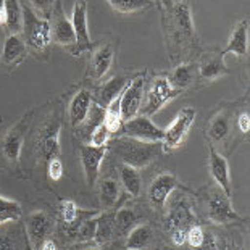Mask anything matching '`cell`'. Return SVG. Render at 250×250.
<instances>
[{
    "label": "cell",
    "instance_id": "cell-13",
    "mask_svg": "<svg viewBox=\"0 0 250 250\" xmlns=\"http://www.w3.org/2000/svg\"><path fill=\"white\" fill-rule=\"evenodd\" d=\"M31 118H33V111H28V113H26L23 118H21L18 123L7 132V136L3 137L2 152L10 162H17L20 158L21 147H23V141H24V134H26V131H28Z\"/></svg>",
    "mask_w": 250,
    "mask_h": 250
},
{
    "label": "cell",
    "instance_id": "cell-15",
    "mask_svg": "<svg viewBox=\"0 0 250 250\" xmlns=\"http://www.w3.org/2000/svg\"><path fill=\"white\" fill-rule=\"evenodd\" d=\"M208 165H210V174H211V178L215 179V183L218 184V188H220L228 197H231L232 189H231V176H229L228 160L220 152H216L213 147H210Z\"/></svg>",
    "mask_w": 250,
    "mask_h": 250
},
{
    "label": "cell",
    "instance_id": "cell-3",
    "mask_svg": "<svg viewBox=\"0 0 250 250\" xmlns=\"http://www.w3.org/2000/svg\"><path fill=\"white\" fill-rule=\"evenodd\" d=\"M23 34H24V44L31 47L33 50H44L52 42V29H50V20L42 18L41 15L36 13V10L31 5L23 3Z\"/></svg>",
    "mask_w": 250,
    "mask_h": 250
},
{
    "label": "cell",
    "instance_id": "cell-1",
    "mask_svg": "<svg viewBox=\"0 0 250 250\" xmlns=\"http://www.w3.org/2000/svg\"><path fill=\"white\" fill-rule=\"evenodd\" d=\"M162 12L167 41L169 39V52L174 45L181 50V47L195 36L190 5L189 2H162Z\"/></svg>",
    "mask_w": 250,
    "mask_h": 250
},
{
    "label": "cell",
    "instance_id": "cell-45",
    "mask_svg": "<svg viewBox=\"0 0 250 250\" xmlns=\"http://www.w3.org/2000/svg\"><path fill=\"white\" fill-rule=\"evenodd\" d=\"M26 250H33V249H31L29 244H28V241H26Z\"/></svg>",
    "mask_w": 250,
    "mask_h": 250
},
{
    "label": "cell",
    "instance_id": "cell-39",
    "mask_svg": "<svg viewBox=\"0 0 250 250\" xmlns=\"http://www.w3.org/2000/svg\"><path fill=\"white\" fill-rule=\"evenodd\" d=\"M197 250H218V242H216V237L213 236L211 232L207 231L205 236H204V242L200 244V247Z\"/></svg>",
    "mask_w": 250,
    "mask_h": 250
},
{
    "label": "cell",
    "instance_id": "cell-17",
    "mask_svg": "<svg viewBox=\"0 0 250 250\" xmlns=\"http://www.w3.org/2000/svg\"><path fill=\"white\" fill-rule=\"evenodd\" d=\"M94 97L90 94V90L81 89L78 90V94L74 95L73 100L70 102V108H68V118L73 127L81 126L84 121L87 120V115L90 108H92Z\"/></svg>",
    "mask_w": 250,
    "mask_h": 250
},
{
    "label": "cell",
    "instance_id": "cell-26",
    "mask_svg": "<svg viewBox=\"0 0 250 250\" xmlns=\"http://www.w3.org/2000/svg\"><path fill=\"white\" fill-rule=\"evenodd\" d=\"M120 178H121V184H123V188L127 194L131 197H139L141 189H142V179L136 168L127 167V165H121Z\"/></svg>",
    "mask_w": 250,
    "mask_h": 250
},
{
    "label": "cell",
    "instance_id": "cell-42",
    "mask_svg": "<svg viewBox=\"0 0 250 250\" xmlns=\"http://www.w3.org/2000/svg\"><path fill=\"white\" fill-rule=\"evenodd\" d=\"M0 250H15L12 239L5 234H0Z\"/></svg>",
    "mask_w": 250,
    "mask_h": 250
},
{
    "label": "cell",
    "instance_id": "cell-34",
    "mask_svg": "<svg viewBox=\"0 0 250 250\" xmlns=\"http://www.w3.org/2000/svg\"><path fill=\"white\" fill-rule=\"evenodd\" d=\"M108 3L111 5V8L121 13L139 12V10H144L152 5V2H147V0H110Z\"/></svg>",
    "mask_w": 250,
    "mask_h": 250
},
{
    "label": "cell",
    "instance_id": "cell-9",
    "mask_svg": "<svg viewBox=\"0 0 250 250\" xmlns=\"http://www.w3.org/2000/svg\"><path fill=\"white\" fill-rule=\"evenodd\" d=\"M50 29H52V41L60 45L74 47L76 45V37H74L71 20L66 18L65 12L60 2H54L50 15Z\"/></svg>",
    "mask_w": 250,
    "mask_h": 250
},
{
    "label": "cell",
    "instance_id": "cell-25",
    "mask_svg": "<svg viewBox=\"0 0 250 250\" xmlns=\"http://www.w3.org/2000/svg\"><path fill=\"white\" fill-rule=\"evenodd\" d=\"M152 241V229L147 225H137L126 236L127 250H146Z\"/></svg>",
    "mask_w": 250,
    "mask_h": 250
},
{
    "label": "cell",
    "instance_id": "cell-35",
    "mask_svg": "<svg viewBox=\"0 0 250 250\" xmlns=\"http://www.w3.org/2000/svg\"><path fill=\"white\" fill-rule=\"evenodd\" d=\"M97 216H92L89 220L83 221L81 226L78 228V232H76V241L78 242H89V241H94L95 237V228H97Z\"/></svg>",
    "mask_w": 250,
    "mask_h": 250
},
{
    "label": "cell",
    "instance_id": "cell-14",
    "mask_svg": "<svg viewBox=\"0 0 250 250\" xmlns=\"http://www.w3.org/2000/svg\"><path fill=\"white\" fill-rule=\"evenodd\" d=\"M176 188H179L178 178L171 173H162L152 181L148 188V202L153 208L162 210L168 202V197Z\"/></svg>",
    "mask_w": 250,
    "mask_h": 250
},
{
    "label": "cell",
    "instance_id": "cell-31",
    "mask_svg": "<svg viewBox=\"0 0 250 250\" xmlns=\"http://www.w3.org/2000/svg\"><path fill=\"white\" fill-rule=\"evenodd\" d=\"M104 126L107 127L110 134H120L121 127H123V120H121L120 113V99L111 102L104 111Z\"/></svg>",
    "mask_w": 250,
    "mask_h": 250
},
{
    "label": "cell",
    "instance_id": "cell-33",
    "mask_svg": "<svg viewBox=\"0 0 250 250\" xmlns=\"http://www.w3.org/2000/svg\"><path fill=\"white\" fill-rule=\"evenodd\" d=\"M23 215L21 205L17 200H10L0 195V225H5L8 221H17Z\"/></svg>",
    "mask_w": 250,
    "mask_h": 250
},
{
    "label": "cell",
    "instance_id": "cell-46",
    "mask_svg": "<svg viewBox=\"0 0 250 250\" xmlns=\"http://www.w3.org/2000/svg\"><path fill=\"white\" fill-rule=\"evenodd\" d=\"M83 250H100V249H97V247H90V249H83Z\"/></svg>",
    "mask_w": 250,
    "mask_h": 250
},
{
    "label": "cell",
    "instance_id": "cell-24",
    "mask_svg": "<svg viewBox=\"0 0 250 250\" xmlns=\"http://www.w3.org/2000/svg\"><path fill=\"white\" fill-rule=\"evenodd\" d=\"M194 78H195V66L192 63H181L169 74L168 81L174 89L183 92L186 87H189L194 83Z\"/></svg>",
    "mask_w": 250,
    "mask_h": 250
},
{
    "label": "cell",
    "instance_id": "cell-27",
    "mask_svg": "<svg viewBox=\"0 0 250 250\" xmlns=\"http://www.w3.org/2000/svg\"><path fill=\"white\" fill-rule=\"evenodd\" d=\"M229 115L226 113V111H220L218 115H215L213 118H211L210 125H208V129H207V134L211 141H225L228 134H229Z\"/></svg>",
    "mask_w": 250,
    "mask_h": 250
},
{
    "label": "cell",
    "instance_id": "cell-18",
    "mask_svg": "<svg viewBox=\"0 0 250 250\" xmlns=\"http://www.w3.org/2000/svg\"><path fill=\"white\" fill-rule=\"evenodd\" d=\"M131 83V79L127 76H115L110 81L104 83V86H100L95 92V99H97L99 107H104V110L108 107L111 102H115L116 99L121 97V94L125 92L127 84Z\"/></svg>",
    "mask_w": 250,
    "mask_h": 250
},
{
    "label": "cell",
    "instance_id": "cell-12",
    "mask_svg": "<svg viewBox=\"0 0 250 250\" xmlns=\"http://www.w3.org/2000/svg\"><path fill=\"white\" fill-rule=\"evenodd\" d=\"M37 150L44 160L50 162L60 152V121L57 118L50 120L42 126L37 137Z\"/></svg>",
    "mask_w": 250,
    "mask_h": 250
},
{
    "label": "cell",
    "instance_id": "cell-22",
    "mask_svg": "<svg viewBox=\"0 0 250 250\" xmlns=\"http://www.w3.org/2000/svg\"><path fill=\"white\" fill-rule=\"evenodd\" d=\"M194 216L190 213L188 204L184 202H178V204L173 205V208L169 210L168 218H167V229L174 231L179 229V228H184V229H189L192 226Z\"/></svg>",
    "mask_w": 250,
    "mask_h": 250
},
{
    "label": "cell",
    "instance_id": "cell-21",
    "mask_svg": "<svg viewBox=\"0 0 250 250\" xmlns=\"http://www.w3.org/2000/svg\"><path fill=\"white\" fill-rule=\"evenodd\" d=\"M226 73H228V68L225 65V55H223L221 52L205 55L199 66L200 78L207 79V81H213V79L221 78L223 74H226Z\"/></svg>",
    "mask_w": 250,
    "mask_h": 250
},
{
    "label": "cell",
    "instance_id": "cell-5",
    "mask_svg": "<svg viewBox=\"0 0 250 250\" xmlns=\"http://www.w3.org/2000/svg\"><path fill=\"white\" fill-rule=\"evenodd\" d=\"M197 111L190 107H186L176 115V118L171 121V125L163 129L162 148L163 150H174L184 142L186 136L194 125Z\"/></svg>",
    "mask_w": 250,
    "mask_h": 250
},
{
    "label": "cell",
    "instance_id": "cell-6",
    "mask_svg": "<svg viewBox=\"0 0 250 250\" xmlns=\"http://www.w3.org/2000/svg\"><path fill=\"white\" fill-rule=\"evenodd\" d=\"M144 94H146V74H139L137 78L131 79V83L127 84L120 97V113L123 123L139 115Z\"/></svg>",
    "mask_w": 250,
    "mask_h": 250
},
{
    "label": "cell",
    "instance_id": "cell-44",
    "mask_svg": "<svg viewBox=\"0 0 250 250\" xmlns=\"http://www.w3.org/2000/svg\"><path fill=\"white\" fill-rule=\"evenodd\" d=\"M41 250H58V249H57V244H55L54 241H50V239H47V241H45L44 244H42Z\"/></svg>",
    "mask_w": 250,
    "mask_h": 250
},
{
    "label": "cell",
    "instance_id": "cell-23",
    "mask_svg": "<svg viewBox=\"0 0 250 250\" xmlns=\"http://www.w3.org/2000/svg\"><path fill=\"white\" fill-rule=\"evenodd\" d=\"M26 55V44L20 34H12L7 37L3 45L2 58L7 65H17Z\"/></svg>",
    "mask_w": 250,
    "mask_h": 250
},
{
    "label": "cell",
    "instance_id": "cell-4",
    "mask_svg": "<svg viewBox=\"0 0 250 250\" xmlns=\"http://www.w3.org/2000/svg\"><path fill=\"white\" fill-rule=\"evenodd\" d=\"M179 94H181V90L174 89L171 84H169L168 78H165V76L155 78L150 83L148 90L144 94L146 95V100H144V105L141 107L139 115L150 118L152 115H155L158 110L163 108L165 104H168L169 100L178 97Z\"/></svg>",
    "mask_w": 250,
    "mask_h": 250
},
{
    "label": "cell",
    "instance_id": "cell-47",
    "mask_svg": "<svg viewBox=\"0 0 250 250\" xmlns=\"http://www.w3.org/2000/svg\"><path fill=\"white\" fill-rule=\"evenodd\" d=\"M228 250H232V249H228Z\"/></svg>",
    "mask_w": 250,
    "mask_h": 250
},
{
    "label": "cell",
    "instance_id": "cell-38",
    "mask_svg": "<svg viewBox=\"0 0 250 250\" xmlns=\"http://www.w3.org/2000/svg\"><path fill=\"white\" fill-rule=\"evenodd\" d=\"M47 173H49V178L52 181H60L63 176V163L58 157L52 158L49 162V167H47Z\"/></svg>",
    "mask_w": 250,
    "mask_h": 250
},
{
    "label": "cell",
    "instance_id": "cell-28",
    "mask_svg": "<svg viewBox=\"0 0 250 250\" xmlns=\"http://www.w3.org/2000/svg\"><path fill=\"white\" fill-rule=\"evenodd\" d=\"M113 236H115V213L99 215L94 241L97 244H107Z\"/></svg>",
    "mask_w": 250,
    "mask_h": 250
},
{
    "label": "cell",
    "instance_id": "cell-29",
    "mask_svg": "<svg viewBox=\"0 0 250 250\" xmlns=\"http://www.w3.org/2000/svg\"><path fill=\"white\" fill-rule=\"evenodd\" d=\"M136 223H137V216L132 210L129 208L118 210V213H115V236L126 237L132 231V228L137 226Z\"/></svg>",
    "mask_w": 250,
    "mask_h": 250
},
{
    "label": "cell",
    "instance_id": "cell-36",
    "mask_svg": "<svg viewBox=\"0 0 250 250\" xmlns=\"http://www.w3.org/2000/svg\"><path fill=\"white\" fill-rule=\"evenodd\" d=\"M110 132L107 131V127L104 126V123H100L90 131V136H89V146L90 147H95V148H104L107 147V144L110 141Z\"/></svg>",
    "mask_w": 250,
    "mask_h": 250
},
{
    "label": "cell",
    "instance_id": "cell-30",
    "mask_svg": "<svg viewBox=\"0 0 250 250\" xmlns=\"http://www.w3.org/2000/svg\"><path fill=\"white\" fill-rule=\"evenodd\" d=\"M120 197V186L116 183V179L113 178H107L102 181L100 184V202H102V207L105 210L113 208L118 202Z\"/></svg>",
    "mask_w": 250,
    "mask_h": 250
},
{
    "label": "cell",
    "instance_id": "cell-43",
    "mask_svg": "<svg viewBox=\"0 0 250 250\" xmlns=\"http://www.w3.org/2000/svg\"><path fill=\"white\" fill-rule=\"evenodd\" d=\"M7 24V2L0 0V26Z\"/></svg>",
    "mask_w": 250,
    "mask_h": 250
},
{
    "label": "cell",
    "instance_id": "cell-37",
    "mask_svg": "<svg viewBox=\"0 0 250 250\" xmlns=\"http://www.w3.org/2000/svg\"><path fill=\"white\" fill-rule=\"evenodd\" d=\"M204 236H205L204 228L192 225L188 229V237H186V242H188L192 249H199L200 244L204 242Z\"/></svg>",
    "mask_w": 250,
    "mask_h": 250
},
{
    "label": "cell",
    "instance_id": "cell-41",
    "mask_svg": "<svg viewBox=\"0 0 250 250\" xmlns=\"http://www.w3.org/2000/svg\"><path fill=\"white\" fill-rule=\"evenodd\" d=\"M237 125H239V129H241V132H244V134H249V131H250V116H249L247 111H244V113L239 115Z\"/></svg>",
    "mask_w": 250,
    "mask_h": 250
},
{
    "label": "cell",
    "instance_id": "cell-20",
    "mask_svg": "<svg viewBox=\"0 0 250 250\" xmlns=\"http://www.w3.org/2000/svg\"><path fill=\"white\" fill-rule=\"evenodd\" d=\"M111 63H113V47L110 44L99 47L92 54V60L89 63L90 76L94 79L104 78L105 74H107V71L110 70Z\"/></svg>",
    "mask_w": 250,
    "mask_h": 250
},
{
    "label": "cell",
    "instance_id": "cell-10",
    "mask_svg": "<svg viewBox=\"0 0 250 250\" xmlns=\"http://www.w3.org/2000/svg\"><path fill=\"white\" fill-rule=\"evenodd\" d=\"M71 24L76 37V45L74 50H71L73 55H79L84 50H89L92 47L89 36V26H87V3L86 2H76L73 7L71 15Z\"/></svg>",
    "mask_w": 250,
    "mask_h": 250
},
{
    "label": "cell",
    "instance_id": "cell-19",
    "mask_svg": "<svg viewBox=\"0 0 250 250\" xmlns=\"http://www.w3.org/2000/svg\"><path fill=\"white\" fill-rule=\"evenodd\" d=\"M247 50H249V18H244L232 29L229 41H228V45L225 47V50H221V54L223 55L234 54L237 57H244L247 55Z\"/></svg>",
    "mask_w": 250,
    "mask_h": 250
},
{
    "label": "cell",
    "instance_id": "cell-48",
    "mask_svg": "<svg viewBox=\"0 0 250 250\" xmlns=\"http://www.w3.org/2000/svg\"><path fill=\"white\" fill-rule=\"evenodd\" d=\"M0 57H2V54H0Z\"/></svg>",
    "mask_w": 250,
    "mask_h": 250
},
{
    "label": "cell",
    "instance_id": "cell-7",
    "mask_svg": "<svg viewBox=\"0 0 250 250\" xmlns=\"http://www.w3.org/2000/svg\"><path fill=\"white\" fill-rule=\"evenodd\" d=\"M120 136L131 137L142 142H158L162 144L163 129L158 127L148 116L137 115L136 118L123 123V127L120 131Z\"/></svg>",
    "mask_w": 250,
    "mask_h": 250
},
{
    "label": "cell",
    "instance_id": "cell-11",
    "mask_svg": "<svg viewBox=\"0 0 250 250\" xmlns=\"http://www.w3.org/2000/svg\"><path fill=\"white\" fill-rule=\"evenodd\" d=\"M52 218L45 211H34L26 221V234H28V244L33 250H41L42 244L47 241V236L52 229Z\"/></svg>",
    "mask_w": 250,
    "mask_h": 250
},
{
    "label": "cell",
    "instance_id": "cell-32",
    "mask_svg": "<svg viewBox=\"0 0 250 250\" xmlns=\"http://www.w3.org/2000/svg\"><path fill=\"white\" fill-rule=\"evenodd\" d=\"M7 2V28L12 34H20L23 31V10L18 0H5Z\"/></svg>",
    "mask_w": 250,
    "mask_h": 250
},
{
    "label": "cell",
    "instance_id": "cell-8",
    "mask_svg": "<svg viewBox=\"0 0 250 250\" xmlns=\"http://www.w3.org/2000/svg\"><path fill=\"white\" fill-rule=\"evenodd\" d=\"M208 218L218 225H228L234 221H247L246 216H241L231 205V197H228L218 188L208 197Z\"/></svg>",
    "mask_w": 250,
    "mask_h": 250
},
{
    "label": "cell",
    "instance_id": "cell-2",
    "mask_svg": "<svg viewBox=\"0 0 250 250\" xmlns=\"http://www.w3.org/2000/svg\"><path fill=\"white\" fill-rule=\"evenodd\" d=\"M110 148L120 158L123 165L136 169L147 167L162 153V144L158 142H142L131 137L120 136L110 144Z\"/></svg>",
    "mask_w": 250,
    "mask_h": 250
},
{
    "label": "cell",
    "instance_id": "cell-40",
    "mask_svg": "<svg viewBox=\"0 0 250 250\" xmlns=\"http://www.w3.org/2000/svg\"><path fill=\"white\" fill-rule=\"evenodd\" d=\"M186 237H188V229H184V228H179V229H174L171 231V241L174 246H184L186 244Z\"/></svg>",
    "mask_w": 250,
    "mask_h": 250
},
{
    "label": "cell",
    "instance_id": "cell-16",
    "mask_svg": "<svg viewBox=\"0 0 250 250\" xmlns=\"http://www.w3.org/2000/svg\"><path fill=\"white\" fill-rule=\"evenodd\" d=\"M79 153H81V162H83L84 174H86V181L90 188H92L99 178L100 163H102L105 153H107V147L95 148L90 146H81L79 147Z\"/></svg>",
    "mask_w": 250,
    "mask_h": 250
}]
</instances>
